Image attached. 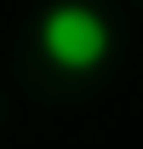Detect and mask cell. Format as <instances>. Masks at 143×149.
Listing matches in <instances>:
<instances>
[{"mask_svg": "<svg viewBox=\"0 0 143 149\" xmlns=\"http://www.w3.org/2000/svg\"><path fill=\"white\" fill-rule=\"evenodd\" d=\"M40 46L52 57L57 69H97L109 57V23L92 12V6H52L46 17H40Z\"/></svg>", "mask_w": 143, "mask_h": 149, "instance_id": "1", "label": "cell"}]
</instances>
